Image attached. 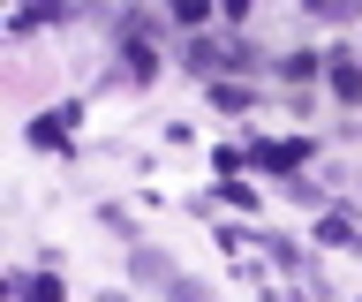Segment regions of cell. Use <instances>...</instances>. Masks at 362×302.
<instances>
[{"mask_svg": "<svg viewBox=\"0 0 362 302\" xmlns=\"http://www.w3.org/2000/svg\"><path fill=\"white\" fill-rule=\"evenodd\" d=\"M98 302H136V295H129V287H106V295H98Z\"/></svg>", "mask_w": 362, "mask_h": 302, "instance_id": "8", "label": "cell"}, {"mask_svg": "<svg viewBox=\"0 0 362 302\" xmlns=\"http://www.w3.org/2000/svg\"><path fill=\"white\" fill-rule=\"evenodd\" d=\"M166 302H211V279H174V287H166Z\"/></svg>", "mask_w": 362, "mask_h": 302, "instance_id": "7", "label": "cell"}, {"mask_svg": "<svg viewBox=\"0 0 362 302\" xmlns=\"http://www.w3.org/2000/svg\"><path fill=\"white\" fill-rule=\"evenodd\" d=\"M279 76H287V83H310V76H317V53H287V61H279Z\"/></svg>", "mask_w": 362, "mask_h": 302, "instance_id": "6", "label": "cell"}, {"mask_svg": "<svg viewBox=\"0 0 362 302\" xmlns=\"http://www.w3.org/2000/svg\"><path fill=\"white\" fill-rule=\"evenodd\" d=\"M204 16H211V0H174V23L181 30H204Z\"/></svg>", "mask_w": 362, "mask_h": 302, "instance_id": "5", "label": "cell"}, {"mask_svg": "<svg viewBox=\"0 0 362 302\" xmlns=\"http://www.w3.org/2000/svg\"><path fill=\"white\" fill-rule=\"evenodd\" d=\"M332 91L347 98V106L362 98V61H355V53H332Z\"/></svg>", "mask_w": 362, "mask_h": 302, "instance_id": "3", "label": "cell"}, {"mask_svg": "<svg viewBox=\"0 0 362 302\" xmlns=\"http://www.w3.org/2000/svg\"><path fill=\"white\" fill-rule=\"evenodd\" d=\"M129 279L136 287H174V265H166V250H151V242H144V250H129Z\"/></svg>", "mask_w": 362, "mask_h": 302, "instance_id": "1", "label": "cell"}, {"mask_svg": "<svg viewBox=\"0 0 362 302\" xmlns=\"http://www.w3.org/2000/svg\"><path fill=\"white\" fill-rule=\"evenodd\" d=\"M68 129H76V106H45V114L30 121V144L53 151V144H68Z\"/></svg>", "mask_w": 362, "mask_h": 302, "instance_id": "2", "label": "cell"}, {"mask_svg": "<svg viewBox=\"0 0 362 302\" xmlns=\"http://www.w3.org/2000/svg\"><path fill=\"white\" fill-rule=\"evenodd\" d=\"M8 287H16L23 302H68V287H61V279H45V272L38 279H8Z\"/></svg>", "mask_w": 362, "mask_h": 302, "instance_id": "4", "label": "cell"}]
</instances>
